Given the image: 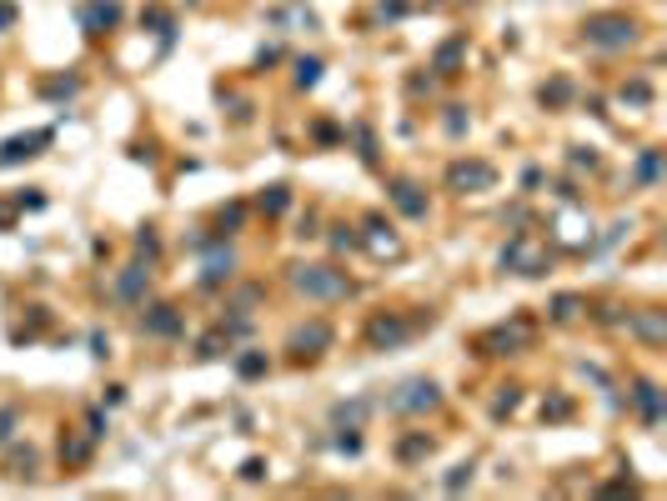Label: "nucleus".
Instances as JSON below:
<instances>
[{"label":"nucleus","instance_id":"obj_1","mask_svg":"<svg viewBox=\"0 0 667 501\" xmlns=\"http://www.w3.org/2000/svg\"><path fill=\"white\" fill-rule=\"evenodd\" d=\"M291 286L306 296V301H347L357 286L347 281V271H337V266H291Z\"/></svg>","mask_w":667,"mask_h":501},{"label":"nucleus","instance_id":"obj_2","mask_svg":"<svg viewBox=\"0 0 667 501\" xmlns=\"http://www.w3.org/2000/svg\"><path fill=\"white\" fill-rule=\"evenodd\" d=\"M582 41L592 51H627L637 41V21L622 16V11H602V16H587L582 21Z\"/></svg>","mask_w":667,"mask_h":501},{"label":"nucleus","instance_id":"obj_3","mask_svg":"<svg viewBox=\"0 0 667 501\" xmlns=\"http://www.w3.org/2000/svg\"><path fill=\"white\" fill-rule=\"evenodd\" d=\"M437 406H442V386L427 381V376H412V381L387 391V411H397V416H427Z\"/></svg>","mask_w":667,"mask_h":501},{"label":"nucleus","instance_id":"obj_4","mask_svg":"<svg viewBox=\"0 0 667 501\" xmlns=\"http://www.w3.org/2000/svg\"><path fill=\"white\" fill-rule=\"evenodd\" d=\"M502 266H507V271H517V276H547L552 251H547L532 231H517V236L507 241V251H502Z\"/></svg>","mask_w":667,"mask_h":501},{"label":"nucleus","instance_id":"obj_5","mask_svg":"<svg viewBox=\"0 0 667 501\" xmlns=\"http://www.w3.org/2000/svg\"><path fill=\"white\" fill-rule=\"evenodd\" d=\"M417 336V321H407V316H397V311H377L372 321H367V346L372 351H392V346H402V341H412Z\"/></svg>","mask_w":667,"mask_h":501},{"label":"nucleus","instance_id":"obj_6","mask_svg":"<svg viewBox=\"0 0 667 501\" xmlns=\"http://www.w3.org/2000/svg\"><path fill=\"white\" fill-rule=\"evenodd\" d=\"M527 341H532V321H527V316H517L512 326L502 321V326L482 331V336H477L472 346H477L482 356H512V351H517V346H527Z\"/></svg>","mask_w":667,"mask_h":501},{"label":"nucleus","instance_id":"obj_7","mask_svg":"<svg viewBox=\"0 0 667 501\" xmlns=\"http://www.w3.org/2000/svg\"><path fill=\"white\" fill-rule=\"evenodd\" d=\"M447 186L472 196V191H492L497 186V166L492 161H452L447 166Z\"/></svg>","mask_w":667,"mask_h":501},{"label":"nucleus","instance_id":"obj_8","mask_svg":"<svg viewBox=\"0 0 667 501\" xmlns=\"http://www.w3.org/2000/svg\"><path fill=\"white\" fill-rule=\"evenodd\" d=\"M357 241H362V246H367L377 261H397V256H402V236H397V231H392L382 216H367V231H362Z\"/></svg>","mask_w":667,"mask_h":501},{"label":"nucleus","instance_id":"obj_9","mask_svg":"<svg viewBox=\"0 0 667 501\" xmlns=\"http://www.w3.org/2000/svg\"><path fill=\"white\" fill-rule=\"evenodd\" d=\"M331 346V326L326 321H306V326H296L291 331V341H286V351L301 361V356H321Z\"/></svg>","mask_w":667,"mask_h":501},{"label":"nucleus","instance_id":"obj_10","mask_svg":"<svg viewBox=\"0 0 667 501\" xmlns=\"http://www.w3.org/2000/svg\"><path fill=\"white\" fill-rule=\"evenodd\" d=\"M387 196H392V206H397L402 216H412V221H422V216H427V196H422V186H417V181L392 176V181H387Z\"/></svg>","mask_w":667,"mask_h":501},{"label":"nucleus","instance_id":"obj_11","mask_svg":"<svg viewBox=\"0 0 667 501\" xmlns=\"http://www.w3.org/2000/svg\"><path fill=\"white\" fill-rule=\"evenodd\" d=\"M121 21V0H86L81 6V31L86 36H106Z\"/></svg>","mask_w":667,"mask_h":501},{"label":"nucleus","instance_id":"obj_12","mask_svg":"<svg viewBox=\"0 0 667 501\" xmlns=\"http://www.w3.org/2000/svg\"><path fill=\"white\" fill-rule=\"evenodd\" d=\"M627 331L637 336V341H647V346H662L667 341V321H662V311H627Z\"/></svg>","mask_w":667,"mask_h":501},{"label":"nucleus","instance_id":"obj_13","mask_svg":"<svg viewBox=\"0 0 667 501\" xmlns=\"http://www.w3.org/2000/svg\"><path fill=\"white\" fill-rule=\"evenodd\" d=\"M116 301H141L146 291H151V266H141V261H131L121 276H116Z\"/></svg>","mask_w":667,"mask_h":501},{"label":"nucleus","instance_id":"obj_14","mask_svg":"<svg viewBox=\"0 0 667 501\" xmlns=\"http://www.w3.org/2000/svg\"><path fill=\"white\" fill-rule=\"evenodd\" d=\"M141 331H146V336H176V331H181V311H176L171 301H156V306H146Z\"/></svg>","mask_w":667,"mask_h":501},{"label":"nucleus","instance_id":"obj_15","mask_svg":"<svg viewBox=\"0 0 667 501\" xmlns=\"http://www.w3.org/2000/svg\"><path fill=\"white\" fill-rule=\"evenodd\" d=\"M36 146H51V131H31V136H11L0 146V166H16V161H31Z\"/></svg>","mask_w":667,"mask_h":501},{"label":"nucleus","instance_id":"obj_16","mask_svg":"<svg viewBox=\"0 0 667 501\" xmlns=\"http://www.w3.org/2000/svg\"><path fill=\"white\" fill-rule=\"evenodd\" d=\"M632 406H637V416H642L647 426L662 421V391H657L652 381H637V386H632Z\"/></svg>","mask_w":667,"mask_h":501},{"label":"nucleus","instance_id":"obj_17","mask_svg":"<svg viewBox=\"0 0 667 501\" xmlns=\"http://www.w3.org/2000/svg\"><path fill=\"white\" fill-rule=\"evenodd\" d=\"M91 441H96L91 431H81V436H76V431L61 436V461H66V466H86V461H91Z\"/></svg>","mask_w":667,"mask_h":501},{"label":"nucleus","instance_id":"obj_18","mask_svg":"<svg viewBox=\"0 0 667 501\" xmlns=\"http://www.w3.org/2000/svg\"><path fill=\"white\" fill-rule=\"evenodd\" d=\"M432 446H437V441H432L427 431H412V436H402V441H397V461H407V466H412V461H427V456H432Z\"/></svg>","mask_w":667,"mask_h":501},{"label":"nucleus","instance_id":"obj_19","mask_svg":"<svg viewBox=\"0 0 667 501\" xmlns=\"http://www.w3.org/2000/svg\"><path fill=\"white\" fill-rule=\"evenodd\" d=\"M467 56V36H452L442 51H437V61H432V71L437 76H457V61Z\"/></svg>","mask_w":667,"mask_h":501},{"label":"nucleus","instance_id":"obj_20","mask_svg":"<svg viewBox=\"0 0 667 501\" xmlns=\"http://www.w3.org/2000/svg\"><path fill=\"white\" fill-rule=\"evenodd\" d=\"M231 266H236V256H231V251L206 256V266H201V286H221V281H231Z\"/></svg>","mask_w":667,"mask_h":501},{"label":"nucleus","instance_id":"obj_21","mask_svg":"<svg viewBox=\"0 0 667 501\" xmlns=\"http://www.w3.org/2000/svg\"><path fill=\"white\" fill-rule=\"evenodd\" d=\"M256 206H261L266 216H281V211L291 206V191H286V186H266V191L256 196Z\"/></svg>","mask_w":667,"mask_h":501},{"label":"nucleus","instance_id":"obj_22","mask_svg":"<svg viewBox=\"0 0 667 501\" xmlns=\"http://www.w3.org/2000/svg\"><path fill=\"white\" fill-rule=\"evenodd\" d=\"M236 371H241L246 381L266 376V351H246V356H236Z\"/></svg>","mask_w":667,"mask_h":501},{"label":"nucleus","instance_id":"obj_23","mask_svg":"<svg viewBox=\"0 0 667 501\" xmlns=\"http://www.w3.org/2000/svg\"><path fill=\"white\" fill-rule=\"evenodd\" d=\"M542 101H547V106H567V101H572V81L557 76L552 86H542Z\"/></svg>","mask_w":667,"mask_h":501},{"label":"nucleus","instance_id":"obj_24","mask_svg":"<svg viewBox=\"0 0 667 501\" xmlns=\"http://www.w3.org/2000/svg\"><path fill=\"white\" fill-rule=\"evenodd\" d=\"M11 476H26V481L36 476V451H31V446H26V451H21V446L11 451Z\"/></svg>","mask_w":667,"mask_h":501},{"label":"nucleus","instance_id":"obj_25","mask_svg":"<svg viewBox=\"0 0 667 501\" xmlns=\"http://www.w3.org/2000/svg\"><path fill=\"white\" fill-rule=\"evenodd\" d=\"M321 81V61L316 56H301L296 61V86H316Z\"/></svg>","mask_w":667,"mask_h":501},{"label":"nucleus","instance_id":"obj_26","mask_svg":"<svg viewBox=\"0 0 667 501\" xmlns=\"http://www.w3.org/2000/svg\"><path fill=\"white\" fill-rule=\"evenodd\" d=\"M657 171H662V156H657V151H642V161H637V181H642V186H652V181H657Z\"/></svg>","mask_w":667,"mask_h":501},{"label":"nucleus","instance_id":"obj_27","mask_svg":"<svg viewBox=\"0 0 667 501\" xmlns=\"http://www.w3.org/2000/svg\"><path fill=\"white\" fill-rule=\"evenodd\" d=\"M552 316H557V321H577V316H582V296H557V301H552Z\"/></svg>","mask_w":667,"mask_h":501},{"label":"nucleus","instance_id":"obj_28","mask_svg":"<svg viewBox=\"0 0 667 501\" xmlns=\"http://www.w3.org/2000/svg\"><path fill=\"white\" fill-rule=\"evenodd\" d=\"M16 421H21L16 406H0V446H11V441H16Z\"/></svg>","mask_w":667,"mask_h":501},{"label":"nucleus","instance_id":"obj_29","mask_svg":"<svg viewBox=\"0 0 667 501\" xmlns=\"http://www.w3.org/2000/svg\"><path fill=\"white\" fill-rule=\"evenodd\" d=\"M622 101H632V106H647V101H652V86H647V81H632V86H622Z\"/></svg>","mask_w":667,"mask_h":501},{"label":"nucleus","instance_id":"obj_30","mask_svg":"<svg viewBox=\"0 0 667 501\" xmlns=\"http://www.w3.org/2000/svg\"><path fill=\"white\" fill-rule=\"evenodd\" d=\"M467 481H472V461H462V466H452V476H447L442 486H447V491H462Z\"/></svg>","mask_w":667,"mask_h":501},{"label":"nucleus","instance_id":"obj_31","mask_svg":"<svg viewBox=\"0 0 667 501\" xmlns=\"http://www.w3.org/2000/svg\"><path fill=\"white\" fill-rule=\"evenodd\" d=\"M41 91H46V96H56V101H61V96H76V91H81V81H46V86H41Z\"/></svg>","mask_w":667,"mask_h":501},{"label":"nucleus","instance_id":"obj_32","mask_svg":"<svg viewBox=\"0 0 667 501\" xmlns=\"http://www.w3.org/2000/svg\"><path fill=\"white\" fill-rule=\"evenodd\" d=\"M362 411H367V401H352V406H337V421H362Z\"/></svg>","mask_w":667,"mask_h":501},{"label":"nucleus","instance_id":"obj_33","mask_svg":"<svg viewBox=\"0 0 667 501\" xmlns=\"http://www.w3.org/2000/svg\"><path fill=\"white\" fill-rule=\"evenodd\" d=\"M462 126H467L462 106H447V131H452V136H462Z\"/></svg>","mask_w":667,"mask_h":501},{"label":"nucleus","instance_id":"obj_34","mask_svg":"<svg viewBox=\"0 0 667 501\" xmlns=\"http://www.w3.org/2000/svg\"><path fill=\"white\" fill-rule=\"evenodd\" d=\"M136 251H146V256H156V236H151V231H141V236H136Z\"/></svg>","mask_w":667,"mask_h":501},{"label":"nucleus","instance_id":"obj_35","mask_svg":"<svg viewBox=\"0 0 667 501\" xmlns=\"http://www.w3.org/2000/svg\"><path fill=\"white\" fill-rule=\"evenodd\" d=\"M241 476H246V481H261V476H266V466H261V461H246V466H241Z\"/></svg>","mask_w":667,"mask_h":501},{"label":"nucleus","instance_id":"obj_36","mask_svg":"<svg viewBox=\"0 0 667 501\" xmlns=\"http://www.w3.org/2000/svg\"><path fill=\"white\" fill-rule=\"evenodd\" d=\"M16 21V6H11V0H0V26H11Z\"/></svg>","mask_w":667,"mask_h":501}]
</instances>
